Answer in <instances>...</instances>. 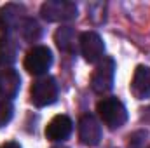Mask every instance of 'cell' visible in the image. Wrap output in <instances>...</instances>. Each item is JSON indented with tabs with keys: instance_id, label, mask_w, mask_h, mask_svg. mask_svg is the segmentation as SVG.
Returning <instances> with one entry per match:
<instances>
[{
	"instance_id": "obj_19",
	"label": "cell",
	"mask_w": 150,
	"mask_h": 148,
	"mask_svg": "<svg viewBox=\"0 0 150 148\" xmlns=\"http://www.w3.org/2000/svg\"><path fill=\"white\" fill-rule=\"evenodd\" d=\"M149 148H150V147H149Z\"/></svg>"
},
{
	"instance_id": "obj_3",
	"label": "cell",
	"mask_w": 150,
	"mask_h": 148,
	"mask_svg": "<svg viewBox=\"0 0 150 148\" xmlns=\"http://www.w3.org/2000/svg\"><path fill=\"white\" fill-rule=\"evenodd\" d=\"M58 99V84L52 77H40L32 85V101L38 108L49 106Z\"/></svg>"
},
{
	"instance_id": "obj_13",
	"label": "cell",
	"mask_w": 150,
	"mask_h": 148,
	"mask_svg": "<svg viewBox=\"0 0 150 148\" xmlns=\"http://www.w3.org/2000/svg\"><path fill=\"white\" fill-rule=\"evenodd\" d=\"M21 35L26 42H35L40 37V26L35 19H25L21 25Z\"/></svg>"
},
{
	"instance_id": "obj_17",
	"label": "cell",
	"mask_w": 150,
	"mask_h": 148,
	"mask_svg": "<svg viewBox=\"0 0 150 148\" xmlns=\"http://www.w3.org/2000/svg\"><path fill=\"white\" fill-rule=\"evenodd\" d=\"M0 148H21V147H19V143H16V141H7V143H4Z\"/></svg>"
},
{
	"instance_id": "obj_4",
	"label": "cell",
	"mask_w": 150,
	"mask_h": 148,
	"mask_svg": "<svg viewBox=\"0 0 150 148\" xmlns=\"http://www.w3.org/2000/svg\"><path fill=\"white\" fill-rule=\"evenodd\" d=\"M25 70L32 75H44L52 65V54L49 47L35 45L25 56Z\"/></svg>"
},
{
	"instance_id": "obj_5",
	"label": "cell",
	"mask_w": 150,
	"mask_h": 148,
	"mask_svg": "<svg viewBox=\"0 0 150 148\" xmlns=\"http://www.w3.org/2000/svg\"><path fill=\"white\" fill-rule=\"evenodd\" d=\"M113 77H115V61L112 58H103L91 77L93 91L98 94L108 92L113 87Z\"/></svg>"
},
{
	"instance_id": "obj_1",
	"label": "cell",
	"mask_w": 150,
	"mask_h": 148,
	"mask_svg": "<svg viewBox=\"0 0 150 148\" xmlns=\"http://www.w3.org/2000/svg\"><path fill=\"white\" fill-rule=\"evenodd\" d=\"M96 111H98L100 118L105 122V125H108L110 129L122 127L127 120V110H126L124 103L117 98H103L96 105Z\"/></svg>"
},
{
	"instance_id": "obj_9",
	"label": "cell",
	"mask_w": 150,
	"mask_h": 148,
	"mask_svg": "<svg viewBox=\"0 0 150 148\" xmlns=\"http://www.w3.org/2000/svg\"><path fill=\"white\" fill-rule=\"evenodd\" d=\"M131 92L136 99L150 98V68L149 66H136L133 80H131Z\"/></svg>"
},
{
	"instance_id": "obj_12",
	"label": "cell",
	"mask_w": 150,
	"mask_h": 148,
	"mask_svg": "<svg viewBox=\"0 0 150 148\" xmlns=\"http://www.w3.org/2000/svg\"><path fill=\"white\" fill-rule=\"evenodd\" d=\"M23 12H25V9H23L21 5L9 4V5H5V7L0 11V21L9 28V26L16 25V23H18V19L21 21V14H23Z\"/></svg>"
},
{
	"instance_id": "obj_7",
	"label": "cell",
	"mask_w": 150,
	"mask_h": 148,
	"mask_svg": "<svg viewBox=\"0 0 150 148\" xmlns=\"http://www.w3.org/2000/svg\"><path fill=\"white\" fill-rule=\"evenodd\" d=\"M79 138L86 147H96L101 141V125L94 115H82L79 120Z\"/></svg>"
},
{
	"instance_id": "obj_10",
	"label": "cell",
	"mask_w": 150,
	"mask_h": 148,
	"mask_svg": "<svg viewBox=\"0 0 150 148\" xmlns=\"http://www.w3.org/2000/svg\"><path fill=\"white\" fill-rule=\"evenodd\" d=\"M21 87V78L19 73L12 68H4L0 72V98L12 99L19 92Z\"/></svg>"
},
{
	"instance_id": "obj_15",
	"label": "cell",
	"mask_w": 150,
	"mask_h": 148,
	"mask_svg": "<svg viewBox=\"0 0 150 148\" xmlns=\"http://www.w3.org/2000/svg\"><path fill=\"white\" fill-rule=\"evenodd\" d=\"M14 59H16V49L9 42L2 44L0 45V65L2 66H9L11 63H14Z\"/></svg>"
},
{
	"instance_id": "obj_18",
	"label": "cell",
	"mask_w": 150,
	"mask_h": 148,
	"mask_svg": "<svg viewBox=\"0 0 150 148\" xmlns=\"http://www.w3.org/2000/svg\"><path fill=\"white\" fill-rule=\"evenodd\" d=\"M52 148H67V147H52Z\"/></svg>"
},
{
	"instance_id": "obj_11",
	"label": "cell",
	"mask_w": 150,
	"mask_h": 148,
	"mask_svg": "<svg viewBox=\"0 0 150 148\" xmlns=\"http://www.w3.org/2000/svg\"><path fill=\"white\" fill-rule=\"evenodd\" d=\"M54 42L63 52H74L77 44V33L72 26H61L54 33Z\"/></svg>"
},
{
	"instance_id": "obj_14",
	"label": "cell",
	"mask_w": 150,
	"mask_h": 148,
	"mask_svg": "<svg viewBox=\"0 0 150 148\" xmlns=\"http://www.w3.org/2000/svg\"><path fill=\"white\" fill-rule=\"evenodd\" d=\"M12 113H14V108H12L11 99L0 98V127H4V125H7L11 122Z\"/></svg>"
},
{
	"instance_id": "obj_16",
	"label": "cell",
	"mask_w": 150,
	"mask_h": 148,
	"mask_svg": "<svg viewBox=\"0 0 150 148\" xmlns=\"http://www.w3.org/2000/svg\"><path fill=\"white\" fill-rule=\"evenodd\" d=\"M7 42V26L0 21V45Z\"/></svg>"
},
{
	"instance_id": "obj_8",
	"label": "cell",
	"mask_w": 150,
	"mask_h": 148,
	"mask_svg": "<svg viewBox=\"0 0 150 148\" xmlns=\"http://www.w3.org/2000/svg\"><path fill=\"white\" fill-rule=\"evenodd\" d=\"M74 122L68 115H56L45 127V138L49 141H63L72 134Z\"/></svg>"
},
{
	"instance_id": "obj_6",
	"label": "cell",
	"mask_w": 150,
	"mask_h": 148,
	"mask_svg": "<svg viewBox=\"0 0 150 148\" xmlns=\"http://www.w3.org/2000/svg\"><path fill=\"white\" fill-rule=\"evenodd\" d=\"M79 44H80V52H82L86 61L96 63V61L103 59L105 44H103L101 37L96 32H84L79 37Z\"/></svg>"
},
{
	"instance_id": "obj_2",
	"label": "cell",
	"mask_w": 150,
	"mask_h": 148,
	"mask_svg": "<svg viewBox=\"0 0 150 148\" xmlns=\"http://www.w3.org/2000/svg\"><path fill=\"white\" fill-rule=\"evenodd\" d=\"M77 5L67 0H47L40 7V14L45 21L51 23H63L77 18Z\"/></svg>"
}]
</instances>
